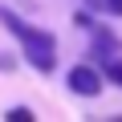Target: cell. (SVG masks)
Returning a JSON list of instances; mask_svg holds the SVG:
<instances>
[{
  "label": "cell",
  "instance_id": "1",
  "mask_svg": "<svg viewBox=\"0 0 122 122\" xmlns=\"http://www.w3.org/2000/svg\"><path fill=\"white\" fill-rule=\"evenodd\" d=\"M0 25H4V29L25 45V57L33 61L41 73H49V69H53V57H57V41H53V33L25 25V20H20L16 12H8V8H0Z\"/></svg>",
  "mask_w": 122,
  "mask_h": 122
},
{
  "label": "cell",
  "instance_id": "2",
  "mask_svg": "<svg viewBox=\"0 0 122 122\" xmlns=\"http://www.w3.org/2000/svg\"><path fill=\"white\" fill-rule=\"evenodd\" d=\"M65 81H69V90L81 94V98H98V94H102V73L90 69V65H73Z\"/></svg>",
  "mask_w": 122,
  "mask_h": 122
},
{
  "label": "cell",
  "instance_id": "3",
  "mask_svg": "<svg viewBox=\"0 0 122 122\" xmlns=\"http://www.w3.org/2000/svg\"><path fill=\"white\" fill-rule=\"evenodd\" d=\"M118 53V37L110 29H98L94 33V57H114Z\"/></svg>",
  "mask_w": 122,
  "mask_h": 122
},
{
  "label": "cell",
  "instance_id": "4",
  "mask_svg": "<svg viewBox=\"0 0 122 122\" xmlns=\"http://www.w3.org/2000/svg\"><path fill=\"white\" fill-rule=\"evenodd\" d=\"M106 77H110V81H118V86H122V61H110V65H106Z\"/></svg>",
  "mask_w": 122,
  "mask_h": 122
},
{
  "label": "cell",
  "instance_id": "5",
  "mask_svg": "<svg viewBox=\"0 0 122 122\" xmlns=\"http://www.w3.org/2000/svg\"><path fill=\"white\" fill-rule=\"evenodd\" d=\"M33 118V110H25V106H16V110H8V122H29Z\"/></svg>",
  "mask_w": 122,
  "mask_h": 122
},
{
  "label": "cell",
  "instance_id": "6",
  "mask_svg": "<svg viewBox=\"0 0 122 122\" xmlns=\"http://www.w3.org/2000/svg\"><path fill=\"white\" fill-rule=\"evenodd\" d=\"M0 69L12 73V69H16V57H12V53H0Z\"/></svg>",
  "mask_w": 122,
  "mask_h": 122
},
{
  "label": "cell",
  "instance_id": "7",
  "mask_svg": "<svg viewBox=\"0 0 122 122\" xmlns=\"http://www.w3.org/2000/svg\"><path fill=\"white\" fill-rule=\"evenodd\" d=\"M106 12H114V16H122V0H106Z\"/></svg>",
  "mask_w": 122,
  "mask_h": 122
},
{
  "label": "cell",
  "instance_id": "8",
  "mask_svg": "<svg viewBox=\"0 0 122 122\" xmlns=\"http://www.w3.org/2000/svg\"><path fill=\"white\" fill-rule=\"evenodd\" d=\"M90 8H98V12H106V0H86Z\"/></svg>",
  "mask_w": 122,
  "mask_h": 122
}]
</instances>
